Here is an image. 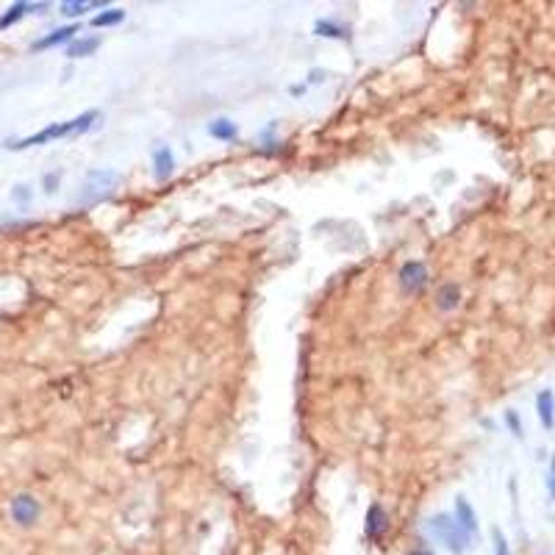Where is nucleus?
<instances>
[{"label":"nucleus","instance_id":"4468645a","mask_svg":"<svg viewBox=\"0 0 555 555\" xmlns=\"http://www.w3.org/2000/svg\"><path fill=\"white\" fill-rule=\"evenodd\" d=\"M314 34L317 36H328V39H350V28L336 22V20H317Z\"/></svg>","mask_w":555,"mask_h":555},{"label":"nucleus","instance_id":"f03ea898","mask_svg":"<svg viewBox=\"0 0 555 555\" xmlns=\"http://www.w3.org/2000/svg\"><path fill=\"white\" fill-rule=\"evenodd\" d=\"M119 181H122V175L117 170H89L87 178L81 181V186H78L75 203L81 209H92V206L109 200L111 195L117 192Z\"/></svg>","mask_w":555,"mask_h":555},{"label":"nucleus","instance_id":"ddd939ff","mask_svg":"<svg viewBox=\"0 0 555 555\" xmlns=\"http://www.w3.org/2000/svg\"><path fill=\"white\" fill-rule=\"evenodd\" d=\"M209 136H214L220 142H233L239 136V128H236V122H230L225 117H217V119L209 122Z\"/></svg>","mask_w":555,"mask_h":555},{"label":"nucleus","instance_id":"39448f33","mask_svg":"<svg viewBox=\"0 0 555 555\" xmlns=\"http://www.w3.org/2000/svg\"><path fill=\"white\" fill-rule=\"evenodd\" d=\"M39 514H42V508H39V503H36L31 494H17V497L11 500V519H14L20 528H31V525L39 519Z\"/></svg>","mask_w":555,"mask_h":555},{"label":"nucleus","instance_id":"7ed1b4c3","mask_svg":"<svg viewBox=\"0 0 555 555\" xmlns=\"http://www.w3.org/2000/svg\"><path fill=\"white\" fill-rule=\"evenodd\" d=\"M428 531H431V536H434L439 545H444L452 555H466L472 550V542H475V539H472L450 514H436V517H431V519H428Z\"/></svg>","mask_w":555,"mask_h":555},{"label":"nucleus","instance_id":"a211bd4d","mask_svg":"<svg viewBox=\"0 0 555 555\" xmlns=\"http://www.w3.org/2000/svg\"><path fill=\"white\" fill-rule=\"evenodd\" d=\"M505 425L511 428V434H514L517 439H522V436H525V434H522V420H519V411L508 408V411H505Z\"/></svg>","mask_w":555,"mask_h":555},{"label":"nucleus","instance_id":"f257e3e1","mask_svg":"<svg viewBox=\"0 0 555 555\" xmlns=\"http://www.w3.org/2000/svg\"><path fill=\"white\" fill-rule=\"evenodd\" d=\"M101 119V111H84L81 117H73V119H64V122H53L47 128H42L39 133L34 136H25V139H17V142H6L8 150H25V147H36V145H47L53 139H64V136H78V133H87L92 131V125Z\"/></svg>","mask_w":555,"mask_h":555},{"label":"nucleus","instance_id":"dca6fc26","mask_svg":"<svg viewBox=\"0 0 555 555\" xmlns=\"http://www.w3.org/2000/svg\"><path fill=\"white\" fill-rule=\"evenodd\" d=\"M439 309L442 311H452V309H458V303H461V289L455 286V283H447L439 289Z\"/></svg>","mask_w":555,"mask_h":555},{"label":"nucleus","instance_id":"f8f14e48","mask_svg":"<svg viewBox=\"0 0 555 555\" xmlns=\"http://www.w3.org/2000/svg\"><path fill=\"white\" fill-rule=\"evenodd\" d=\"M101 36H81V39H73L67 45V56L70 59H84V56H92L98 47H101Z\"/></svg>","mask_w":555,"mask_h":555},{"label":"nucleus","instance_id":"6ab92c4d","mask_svg":"<svg viewBox=\"0 0 555 555\" xmlns=\"http://www.w3.org/2000/svg\"><path fill=\"white\" fill-rule=\"evenodd\" d=\"M491 542H494V555H511V547H508V539L503 536L500 528L491 531Z\"/></svg>","mask_w":555,"mask_h":555},{"label":"nucleus","instance_id":"1a4fd4ad","mask_svg":"<svg viewBox=\"0 0 555 555\" xmlns=\"http://www.w3.org/2000/svg\"><path fill=\"white\" fill-rule=\"evenodd\" d=\"M452 519L475 539L478 536V514H475V508H472V503L466 500V497H455V514H452Z\"/></svg>","mask_w":555,"mask_h":555},{"label":"nucleus","instance_id":"412c9836","mask_svg":"<svg viewBox=\"0 0 555 555\" xmlns=\"http://www.w3.org/2000/svg\"><path fill=\"white\" fill-rule=\"evenodd\" d=\"M547 494H550V500H555V455L550 461V472H547Z\"/></svg>","mask_w":555,"mask_h":555},{"label":"nucleus","instance_id":"aec40b11","mask_svg":"<svg viewBox=\"0 0 555 555\" xmlns=\"http://www.w3.org/2000/svg\"><path fill=\"white\" fill-rule=\"evenodd\" d=\"M59 184H61V172H47L45 181H42V186H45L47 195H53V192L59 189Z\"/></svg>","mask_w":555,"mask_h":555},{"label":"nucleus","instance_id":"4be33fe9","mask_svg":"<svg viewBox=\"0 0 555 555\" xmlns=\"http://www.w3.org/2000/svg\"><path fill=\"white\" fill-rule=\"evenodd\" d=\"M11 198H14L17 203H28V200H31V192H28V186H17Z\"/></svg>","mask_w":555,"mask_h":555},{"label":"nucleus","instance_id":"20e7f679","mask_svg":"<svg viewBox=\"0 0 555 555\" xmlns=\"http://www.w3.org/2000/svg\"><path fill=\"white\" fill-rule=\"evenodd\" d=\"M397 283H400V289H403L406 295L422 292L425 283H428V267H425L422 261H406V264L400 267V272H397Z\"/></svg>","mask_w":555,"mask_h":555},{"label":"nucleus","instance_id":"2eb2a0df","mask_svg":"<svg viewBox=\"0 0 555 555\" xmlns=\"http://www.w3.org/2000/svg\"><path fill=\"white\" fill-rule=\"evenodd\" d=\"M103 6H106V0H64L61 3V14L64 17H78V14L89 11V8H103Z\"/></svg>","mask_w":555,"mask_h":555},{"label":"nucleus","instance_id":"6e6552de","mask_svg":"<svg viewBox=\"0 0 555 555\" xmlns=\"http://www.w3.org/2000/svg\"><path fill=\"white\" fill-rule=\"evenodd\" d=\"M175 172V156L167 145H156L153 147V175L156 181H170Z\"/></svg>","mask_w":555,"mask_h":555},{"label":"nucleus","instance_id":"f3484780","mask_svg":"<svg viewBox=\"0 0 555 555\" xmlns=\"http://www.w3.org/2000/svg\"><path fill=\"white\" fill-rule=\"evenodd\" d=\"M122 20H125L122 8H106V11H101V14L92 17V25L95 28H111V25H119Z\"/></svg>","mask_w":555,"mask_h":555},{"label":"nucleus","instance_id":"9d476101","mask_svg":"<svg viewBox=\"0 0 555 555\" xmlns=\"http://www.w3.org/2000/svg\"><path fill=\"white\" fill-rule=\"evenodd\" d=\"M536 411H539V422L545 431L555 428V394L553 389H542L536 394Z\"/></svg>","mask_w":555,"mask_h":555},{"label":"nucleus","instance_id":"423d86ee","mask_svg":"<svg viewBox=\"0 0 555 555\" xmlns=\"http://www.w3.org/2000/svg\"><path fill=\"white\" fill-rule=\"evenodd\" d=\"M386 531H389V517H386V511H383L380 503H372V505L367 508L364 533H367L369 542H380V539L386 536Z\"/></svg>","mask_w":555,"mask_h":555},{"label":"nucleus","instance_id":"9b49d317","mask_svg":"<svg viewBox=\"0 0 555 555\" xmlns=\"http://www.w3.org/2000/svg\"><path fill=\"white\" fill-rule=\"evenodd\" d=\"M45 8H47V3H14V6H8L6 14H0V28L6 31V28H11L14 22H20L25 14H31V11H45Z\"/></svg>","mask_w":555,"mask_h":555},{"label":"nucleus","instance_id":"0eeeda50","mask_svg":"<svg viewBox=\"0 0 555 555\" xmlns=\"http://www.w3.org/2000/svg\"><path fill=\"white\" fill-rule=\"evenodd\" d=\"M81 31V25H64V28H56V31H50V34H45L42 39H36L34 45H31V50H47V47H59V45H70L73 39H75V34Z\"/></svg>","mask_w":555,"mask_h":555}]
</instances>
